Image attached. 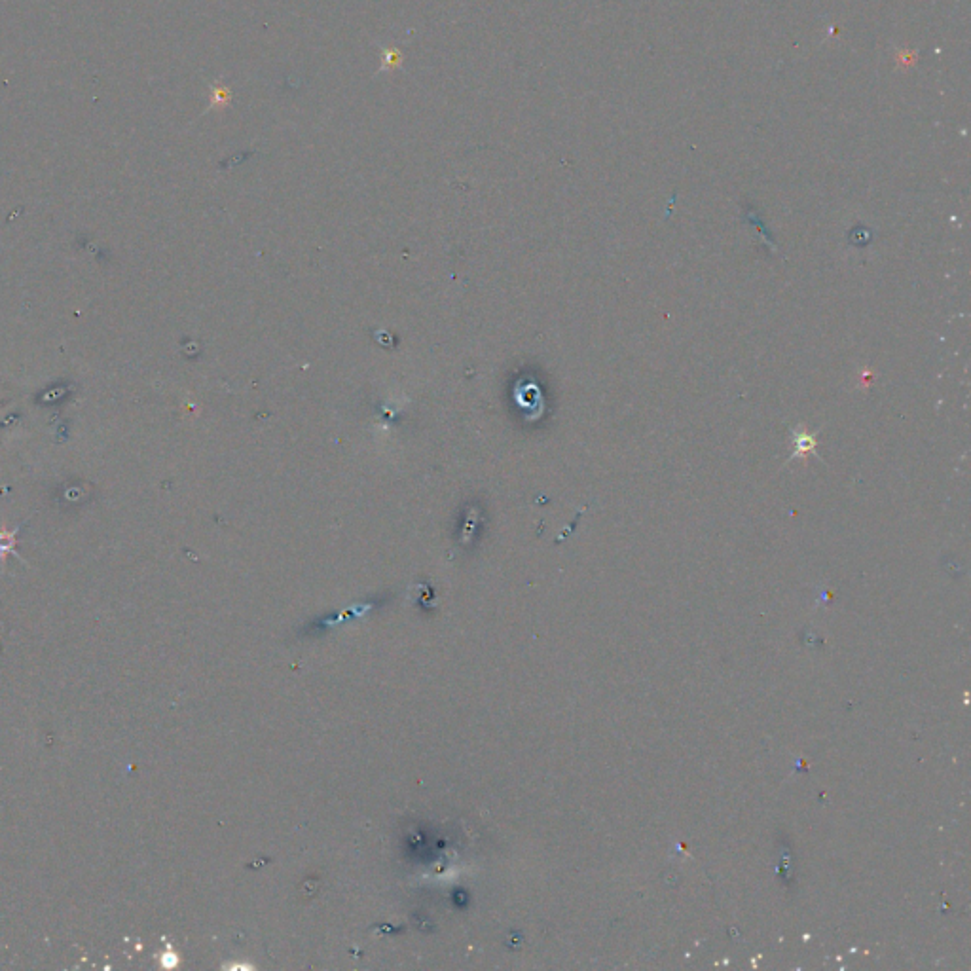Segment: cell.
Instances as JSON below:
<instances>
[{"mask_svg":"<svg viewBox=\"0 0 971 971\" xmlns=\"http://www.w3.org/2000/svg\"><path fill=\"white\" fill-rule=\"evenodd\" d=\"M18 533L19 528H8V526H0V564H2V569L6 568V558L8 554H14L18 558L19 562L25 564V560L19 556L18 552Z\"/></svg>","mask_w":971,"mask_h":971,"instance_id":"6da1fadb","label":"cell"},{"mask_svg":"<svg viewBox=\"0 0 971 971\" xmlns=\"http://www.w3.org/2000/svg\"><path fill=\"white\" fill-rule=\"evenodd\" d=\"M230 103V90L222 84H215L213 86V92H211V107L213 109H222Z\"/></svg>","mask_w":971,"mask_h":971,"instance_id":"7a4b0ae2","label":"cell"},{"mask_svg":"<svg viewBox=\"0 0 971 971\" xmlns=\"http://www.w3.org/2000/svg\"><path fill=\"white\" fill-rule=\"evenodd\" d=\"M401 54L397 50H391V48H385L382 50V71H393L401 65Z\"/></svg>","mask_w":971,"mask_h":971,"instance_id":"3957f363","label":"cell"}]
</instances>
